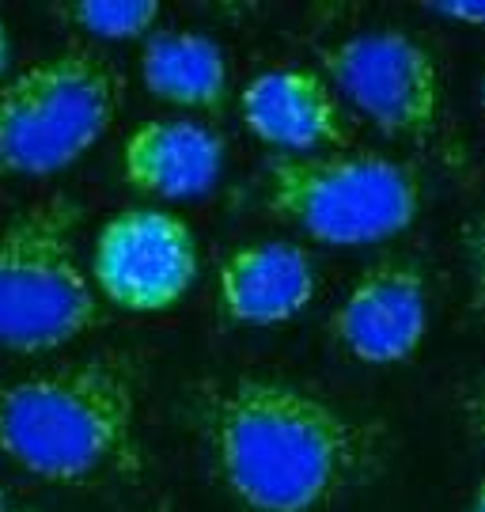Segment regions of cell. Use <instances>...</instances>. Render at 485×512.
I'll use <instances>...</instances> for the list:
<instances>
[{
  "label": "cell",
  "instance_id": "obj_15",
  "mask_svg": "<svg viewBox=\"0 0 485 512\" xmlns=\"http://www.w3.org/2000/svg\"><path fill=\"white\" fill-rule=\"evenodd\" d=\"M432 12L455 19V23H467V27H485V0H440V4H432Z\"/></svg>",
  "mask_w": 485,
  "mask_h": 512
},
{
  "label": "cell",
  "instance_id": "obj_9",
  "mask_svg": "<svg viewBox=\"0 0 485 512\" xmlns=\"http://www.w3.org/2000/svg\"><path fill=\"white\" fill-rule=\"evenodd\" d=\"M315 262L296 243H251L239 247L216 277L220 311L232 323L273 327L288 323L315 300Z\"/></svg>",
  "mask_w": 485,
  "mask_h": 512
},
{
  "label": "cell",
  "instance_id": "obj_6",
  "mask_svg": "<svg viewBox=\"0 0 485 512\" xmlns=\"http://www.w3.org/2000/svg\"><path fill=\"white\" fill-rule=\"evenodd\" d=\"M334 88L395 137H425L440 118L432 54L402 31H364L323 54Z\"/></svg>",
  "mask_w": 485,
  "mask_h": 512
},
{
  "label": "cell",
  "instance_id": "obj_16",
  "mask_svg": "<svg viewBox=\"0 0 485 512\" xmlns=\"http://www.w3.org/2000/svg\"><path fill=\"white\" fill-rule=\"evenodd\" d=\"M0 512H38V509H31L27 501H19V497L0 482Z\"/></svg>",
  "mask_w": 485,
  "mask_h": 512
},
{
  "label": "cell",
  "instance_id": "obj_3",
  "mask_svg": "<svg viewBox=\"0 0 485 512\" xmlns=\"http://www.w3.org/2000/svg\"><path fill=\"white\" fill-rule=\"evenodd\" d=\"M80 205L46 198L0 232V349L50 353L99 327L103 308L76 258Z\"/></svg>",
  "mask_w": 485,
  "mask_h": 512
},
{
  "label": "cell",
  "instance_id": "obj_19",
  "mask_svg": "<svg viewBox=\"0 0 485 512\" xmlns=\"http://www.w3.org/2000/svg\"><path fill=\"white\" fill-rule=\"evenodd\" d=\"M470 512H485V482L478 486V494H474V505H470Z\"/></svg>",
  "mask_w": 485,
  "mask_h": 512
},
{
  "label": "cell",
  "instance_id": "obj_8",
  "mask_svg": "<svg viewBox=\"0 0 485 512\" xmlns=\"http://www.w3.org/2000/svg\"><path fill=\"white\" fill-rule=\"evenodd\" d=\"M429 330V281L417 262L391 258L357 277L330 334L360 365H402L417 353Z\"/></svg>",
  "mask_w": 485,
  "mask_h": 512
},
{
  "label": "cell",
  "instance_id": "obj_11",
  "mask_svg": "<svg viewBox=\"0 0 485 512\" xmlns=\"http://www.w3.org/2000/svg\"><path fill=\"white\" fill-rule=\"evenodd\" d=\"M224 167V141L190 118L144 122L126 137L122 175L129 186L156 198H198L216 183Z\"/></svg>",
  "mask_w": 485,
  "mask_h": 512
},
{
  "label": "cell",
  "instance_id": "obj_7",
  "mask_svg": "<svg viewBox=\"0 0 485 512\" xmlns=\"http://www.w3.org/2000/svg\"><path fill=\"white\" fill-rule=\"evenodd\" d=\"M95 285L110 304L163 311L179 304L198 277L194 232L175 213L129 209L103 224L91 258Z\"/></svg>",
  "mask_w": 485,
  "mask_h": 512
},
{
  "label": "cell",
  "instance_id": "obj_18",
  "mask_svg": "<svg viewBox=\"0 0 485 512\" xmlns=\"http://www.w3.org/2000/svg\"><path fill=\"white\" fill-rule=\"evenodd\" d=\"M8 69V31H4V23H0V76Z\"/></svg>",
  "mask_w": 485,
  "mask_h": 512
},
{
  "label": "cell",
  "instance_id": "obj_17",
  "mask_svg": "<svg viewBox=\"0 0 485 512\" xmlns=\"http://www.w3.org/2000/svg\"><path fill=\"white\" fill-rule=\"evenodd\" d=\"M470 421H474V429H478V437H485V387L474 395V403H470Z\"/></svg>",
  "mask_w": 485,
  "mask_h": 512
},
{
  "label": "cell",
  "instance_id": "obj_12",
  "mask_svg": "<svg viewBox=\"0 0 485 512\" xmlns=\"http://www.w3.org/2000/svg\"><path fill=\"white\" fill-rule=\"evenodd\" d=\"M144 88L179 107H216L228 92V61L198 31H156L141 50Z\"/></svg>",
  "mask_w": 485,
  "mask_h": 512
},
{
  "label": "cell",
  "instance_id": "obj_21",
  "mask_svg": "<svg viewBox=\"0 0 485 512\" xmlns=\"http://www.w3.org/2000/svg\"><path fill=\"white\" fill-rule=\"evenodd\" d=\"M482 103H485V84H482Z\"/></svg>",
  "mask_w": 485,
  "mask_h": 512
},
{
  "label": "cell",
  "instance_id": "obj_5",
  "mask_svg": "<svg viewBox=\"0 0 485 512\" xmlns=\"http://www.w3.org/2000/svg\"><path fill=\"white\" fill-rule=\"evenodd\" d=\"M266 205L311 239L353 247L406 232L421 209V183L379 152L285 156L270 167Z\"/></svg>",
  "mask_w": 485,
  "mask_h": 512
},
{
  "label": "cell",
  "instance_id": "obj_2",
  "mask_svg": "<svg viewBox=\"0 0 485 512\" xmlns=\"http://www.w3.org/2000/svg\"><path fill=\"white\" fill-rule=\"evenodd\" d=\"M0 456L65 486L133 475L141 467V440L129 361L91 357L0 380Z\"/></svg>",
  "mask_w": 485,
  "mask_h": 512
},
{
  "label": "cell",
  "instance_id": "obj_20",
  "mask_svg": "<svg viewBox=\"0 0 485 512\" xmlns=\"http://www.w3.org/2000/svg\"><path fill=\"white\" fill-rule=\"evenodd\" d=\"M156 512H171V505H160V509H156Z\"/></svg>",
  "mask_w": 485,
  "mask_h": 512
},
{
  "label": "cell",
  "instance_id": "obj_4",
  "mask_svg": "<svg viewBox=\"0 0 485 512\" xmlns=\"http://www.w3.org/2000/svg\"><path fill=\"white\" fill-rule=\"evenodd\" d=\"M122 80L103 54L65 50L0 88V179H42L76 164L110 129Z\"/></svg>",
  "mask_w": 485,
  "mask_h": 512
},
{
  "label": "cell",
  "instance_id": "obj_13",
  "mask_svg": "<svg viewBox=\"0 0 485 512\" xmlns=\"http://www.w3.org/2000/svg\"><path fill=\"white\" fill-rule=\"evenodd\" d=\"M156 16L160 8L148 0H84L69 8L72 23L99 38H137L152 31Z\"/></svg>",
  "mask_w": 485,
  "mask_h": 512
},
{
  "label": "cell",
  "instance_id": "obj_10",
  "mask_svg": "<svg viewBox=\"0 0 485 512\" xmlns=\"http://www.w3.org/2000/svg\"><path fill=\"white\" fill-rule=\"evenodd\" d=\"M243 122L266 145L288 152H315L345 141V118L334 92L315 73L273 69L243 88Z\"/></svg>",
  "mask_w": 485,
  "mask_h": 512
},
{
  "label": "cell",
  "instance_id": "obj_1",
  "mask_svg": "<svg viewBox=\"0 0 485 512\" xmlns=\"http://www.w3.org/2000/svg\"><path fill=\"white\" fill-rule=\"evenodd\" d=\"M201 425L216 478L243 512H323L383 459L372 421L281 380L243 376L209 387Z\"/></svg>",
  "mask_w": 485,
  "mask_h": 512
},
{
  "label": "cell",
  "instance_id": "obj_14",
  "mask_svg": "<svg viewBox=\"0 0 485 512\" xmlns=\"http://www.w3.org/2000/svg\"><path fill=\"white\" fill-rule=\"evenodd\" d=\"M467 266H470L474 304L485 311V209L470 220V228H467Z\"/></svg>",
  "mask_w": 485,
  "mask_h": 512
}]
</instances>
